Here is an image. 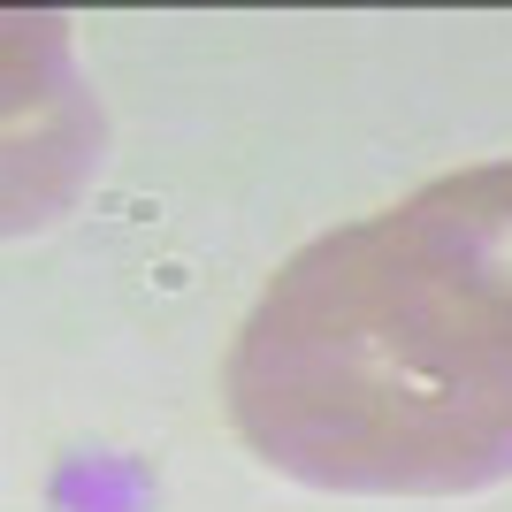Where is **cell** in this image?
Here are the masks:
<instances>
[{"mask_svg":"<svg viewBox=\"0 0 512 512\" xmlns=\"http://www.w3.org/2000/svg\"><path fill=\"white\" fill-rule=\"evenodd\" d=\"M237 436L344 497L512 474V161L436 176L291 253L222 375Z\"/></svg>","mask_w":512,"mask_h":512,"instance_id":"cell-1","label":"cell"},{"mask_svg":"<svg viewBox=\"0 0 512 512\" xmlns=\"http://www.w3.org/2000/svg\"><path fill=\"white\" fill-rule=\"evenodd\" d=\"M69 130H100L92 92L69 69V39L54 16H8V222H54L85 169L100 161L92 146L62 138Z\"/></svg>","mask_w":512,"mask_h":512,"instance_id":"cell-2","label":"cell"}]
</instances>
